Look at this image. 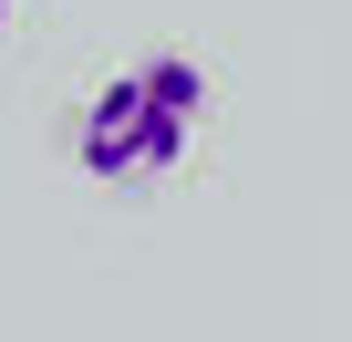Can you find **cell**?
<instances>
[{"mask_svg":"<svg viewBox=\"0 0 352 342\" xmlns=\"http://www.w3.org/2000/svg\"><path fill=\"white\" fill-rule=\"evenodd\" d=\"M197 125H208V73L187 52H145V63H124L114 83L83 94L73 166H83L94 187H145V177H166V166L187 156Z\"/></svg>","mask_w":352,"mask_h":342,"instance_id":"6da1fadb","label":"cell"},{"mask_svg":"<svg viewBox=\"0 0 352 342\" xmlns=\"http://www.w3.org/2000/svg\"><path fill=\"white\" fill-rule=\"evenodd\" d=\"M0 32H11V0H0Z\"/></svg>","mask_w":352,"mask_h":342,"instance_id":"7a4b0ae2","label":"cell"}]
</instances>
